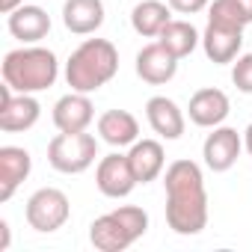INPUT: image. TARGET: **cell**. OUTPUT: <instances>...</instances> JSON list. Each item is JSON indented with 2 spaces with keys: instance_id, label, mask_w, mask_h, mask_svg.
Listing matches in <instances>:
<instances>
[{
  "instance_id": "1",
  "label": "cell",
  "mask_w": 252,
  "mask_h": 252,
  "mask_svg": "<svg viewBox=\"0 0 252 252\" xmlns=\"http://www.w3.org/2000/svg\"><path fill=\"white\" fill-rule=\"evenodd\" d=\"M163 190H166V225L184 237L199 234L208 225V193L199 163L187 158L169 163L163 175Z\"/></svg>"
},
{
  "instance_id": "2",
  "label": "cell",
  "mask_w": 252,
  "mask_h": 252,
  "mask_svg": "<svg viewBox=\"0 0 252 252\" xmlns=\"http://www.w3.org/2000/svg\"><path fill=\"white\" fill-rule=\"evenodd\" d=\"M119 71V51L107 39H86L74 48V54L65 63V80L74 92H98L107 86Z\"/></svg>"
},
{
  "instance_id": "3",
  "label": "cell",
  "mask_w": 252,
  "mask_h": 252,
  "mask_svg": "<svg viewBox=\"0 0 252 252\" xmlns=\"http://www.w3.org/2000/svg\"><path fill=\"white\" fill-rule=\"evenodd\" d=\"M3 83H9L15 92H45L57 83L60 77V63H57V54L48 51V48H39V45H24V48H15L3 57Z\"/></svg>"
},
{
  "instance_id": "4",
  "label": "cell",
  "mask_w": 252,
  "mask_h": 252,
  "mask_svg": "<svg viewBox=\"0 0 252 252\" xmlns=\"http://www.w3.org/2000/svg\"><path fill=\"white\" fill-rule=\"evenodd\" d=\"M149 231V214L137 205H122L89 225V240L98 252H122Z\"/></svg>"
},
{
  "instance_id": "5",
  "label": "cell",
  "mask_w": 252,
  "mask_h": 252,
  "mask_svg": "<svg viewBox=\"0 0 252 252\" xmlns=\"http://www.w3.org/2000/svg\"><path fill=\"white\" fill-rule=\"evenodd\" d=\"M98 158V140L89 131H77V134H65L60 131L51 143H48V163L63 172V175H80L86 172Z\"/></svg>"
},
{
  "instance_id": "6",
  "label": "cell",
  "mask_w": 252,
  "mask_h": 252,
  "mask_svg": "<svg viewBox=\"0 0 252 252\" xmlns=\"http://www.w3.org/2000/svg\"><path fill=\"white\" fill-rule=\"evenodd\" d=\"M24 217H27L30 228H36L42 234H51V231L63 228L68 222V217H71L68 196L63 190H57V187H42L27 199Z\"/></svg>"
},
{
  "instance_id": "7",
  "label": "cell",
  "mask_w": 252,
  "mask_h": 252,
  "mask_svg": "<svg viewBox=\"0 0 252 252\" xmlns=\"http://www.w3.org/2000/svg\"><path fill=\"white\" fill-rule=\"evenodd\" d=\"M42 116V104L30 92H15L9 83L0 86V131L21 134L30 131Z\"/></svg>"
},
{
  "instance_id": "8",
  "label": "cell",
  "mask_w": 252,
  "mask_h": 252,
  "mask_svg": "<svg viewBox=\"0 0 252 252\" xmlns=\"http://www.w3.org/2000/svg\"><path fill=\"white\" fill-rule=\"evenodd\" d=\"M95 184L98 190L107 196V199H125V196H131L134 187L140 184L134 169H131V160L128 155H107L98 160V169H95Z\"/></svg>"
},
{
  "instance_id": "9",
  "label": "cell",
  "mask_w": 252,
  "mask_h": 252,
  "mask_svg": "<svg viewBox=\"0 0 252 252\" xmlns=\"http://www.w3.org/2000/svg\"><path fill=\"white\" fill-rule=\"evenodd\" d=\"M202 48H205V57L217 65L234 63L243 48V27L208 18V27L202 33Z\"/></svg>"
},
{
  "instance_id": "10",
  "label": "cell",
  "mask_w": 252,
  "mask_h": 252,
  "mask_svg": "<svg viewBox=\"0 0 252 252\" xmlns=\"http://www.w3.org/2000/svg\"><path fill=\"white\" fill-rule=\"evenodd\" d=\"M240 149H243V140L234 128H225V125H217V128L208 134L205 146H202V158H205V166L211 172H228L237 158H240Z\"/></svg>"
},
{
  "instance_id": "11",
  "label": "cell",
  "mask_w": 252,
  "mask_h": 252,
  "mask_svg": "<svg viewBox=\"0 0 252 252\" xmlns=\"http://www.w3.org/2000/svg\"><path fill=\"white\" fill-rule=\"evenodd\" d=\"M95 119V107H92V98L86 92H68L63 95L57 104H54V125L57 131H65V134H77V131H89V125Z\"/></svg>"
},
{
  "instance_id": "12",
  "label": "cell",
  "mask_w": 252,
  "mask_h": 252,
  "mask_svg": "<svg viewBox=\"0 0 252 252\" xmlns=\"http://www.w3.org/2000/svg\"><path fill=\"white\" fill-rule=\"evenodd\" d=\"M187 113H190V122L199 125V128H217V125H222L228 119L231 104H228V95L222 89L205 86V89L193 92Z\"/></svg>"
},
{
  "instance_id": "13",
  "label": "cell",
  "mask_w": 252,
  "mask_h": 252,
  "mask_svg": "<svg viewBox=\"0 0 252 252\" xmlns=\"http://www.w3.org/2000/svg\"><path fill=\"white\" fill-rule=\"evenodd\" d=\"M146 119L152 125V131L163 140H178L187 128V119H184L181 107L166 95H155L146 101Z\"/></svg>"
},
{
  "instance_id": "14",
  "label": "cell",
  "mask_w": 252,
  "mask_h": 252,
  "mask_svg": "<svg viewBox=\"0 0 252 252\" xmlns=\"http://www.w3.org/2000/svg\"><path fill=\"white\" fill-rule=\"evenodd\" d=\"M175 71H178V57L169 54L160 42H152L137 54V74L152 86L169 83L175 77Z\"/></svg>"
},
{
  "instance_id": "15",
  "label": "cell",
  "mask_w": 252,
  "mask_h": 252,
  "mask_svg": "<svg viewBox=\"0 0 252 252\" xmlns=\"http://www.w3.org/2000/svg\"><path fill=\"white\" fill-rule=\"evenodd\" d=\"M33 169V158L21 146H3L0 149V202H9L12 193L27 181Z\"/></svg>"
},
{
  "instance_id": "16",
  "label": "cell",
  "mask_w": 252,
  "mask_h": 252,
  "mask_svg": "<svg viewBox=\"0 0 252 252\" xmlns=\"http://www.w3.org/2000/svg\"><path fill=\"white\" fill-rule=\"evenodd\" d=\"M6 27H9V33L18 42L36 45V42H42L51 33V15L42 6H27L24 3V6H18L15 12L6 15Z\"/></svg>"
},
{
  "instance_id": "17",
  "label": "cell",
  "mask_w": 252,
  "mask_h": 252,
  "mask_svg": "<svg viewBox=\"0 0 252 252\" xmlns=\"http://www.w3.org/2000/svg\"><path fill=\"white\" fill-rule=\"evenodd\" d=\"M98 134L113 149L134 146L140 140V122L128 110H107V113L98 116Z\"/></svg>"
},
{
  "instance_id": "18",
  "label": "cell",
  "mask_w": 252,
  "mask_h": 252,
  "mask_svg": "<svg viewBox=\"0 0 252 252\" xmlns=\"http://www.w3.org/2000/svg\"><path fill=\"white\" fill-rule=\"evenodd\" d=\"M63 24L74 36H92L104 24V0H65Z\"/></svg>"
},
{
  "instance_id": "19",
  "label": "cell",
  "mask_w": 252,
  "mask_h": 252,
  "mask_svg": "<svg viewBox=\"0 0 252 252\" xmlns=\"http://www.w3.org/2000/svg\"><path fill=\"white\" fill-rule=\"evenodd\" d=\"M128 160H131V169H134L137 181L149 184V181L160 178V172L166 166V152L158 140H137L128 152Z\"/></svg>"
},
{
  "instance_id": "20",
  "label": "cell",
  "mask_w": 252,
  "mask_h": 252,
  "mask_svg": "<svg viewBox=\"0 0 252 252\" xmlns=\"http://www.w3.org/2000/svg\"><path fill=\"white\" fill-rule=\"evenodd\" d=\"M169 21H172V6L163 0H143L131 12V27L146 39H158Z\"/></svg>"
},
{
  "instance_id": "21",
  "label": "cell",
  "mask_w": 252,
  "mask_h": 252,
  "mask_svg": "<svg viewBox=\"0 0 252 252\" xmlns=\"http://www.w3.org/2000/svg\"><path fill=\"white\" fill-rule=\"evenodd\" d=\"M158 42H160L169 54H175L178 60H184V57H190V54L196 51V45H202V33H199L190 21H175V18H172V21L160 30Z\"/></svg>"
},
{
  "instance_id": "22",
  "label": "cell",
  "mask_w": 252,
  "mask_h": 252,
  "mask_svg": "<svg viewBox=\"0 0 252 252\" xmlns=\"http://www.w3.org/2000/svg\"><path fill=\"white\" fill-rule=\"evenodd\" d=\"M231 80L240 92L252 95V54H240L231 65Z\"/></svg>"
},
{
  "instance_id": "23",
  "label": "cell",
  "mask_w": 252,
  "mask_h": 252,
  "mask_svg": "<svg viewBox=\"0 0 252 252\" xmlns=\"http://www.w3.org/2000/svg\"><path fill=\"white\" fill-rule=\"evenodd\" d=\"M166 3L175 12H181V15H196V12H202V9L211 6V0H166Z\"/></svg>"
},
{
  "instance_id": "24",
  "label": "cell",
  "mask_w": 252,
  "mask_h": 252,
  "mask_svg": "<svg viewBox=\"0 0 252 252\" xmlns=\"http://www.w3.org/2000/svg\"><path fill=\"white\" fill-rule=\"evenodd\" d=\"M6 249H9V222L0 220V252H6Z\"/></svg>"
},
{
  "instance_id": "25",
  "label": "cell",
  "mask_w": 252,
  "mask_h": 252,
  "mask_svg": "<svg viewBox=\"0 0 252 252\" xmlns=\"http://www.w3.org/2000/svg\"><path fill=\"white\" fill-rule=\"evenodd\" d=\"M18 6H24V0H0V12H3V15L15 12Z\"/></svg>"
},
{
  "instance_id": "26",
  "label": "cell",
  "mask_w": 252,
  "mask_h": 252,
  "mask_svg": "<svg viewBox=\"0 0 252 252\" xmlns=\"http://www.w3.org/2000/svg\"><path fill=\"white\" fill-rule=\"evenodd\" d=\"M234 3H237V9L243 12L246 24H252V0H234Z\"/></svg>"
},
{
  "instance_id": "27",
  "label": "cell",
  "mask_w": 252,
  "mask_h": 252,
  "mask_svg": "<svg viewBox=\"0 0 252 252\" xmlns=\"http://www.w3.org/2000/svg\"><path fill=\"white\" fill-rule=\"evenodd\" d=\"M243 146H246V152L252 155V125H249V128L243 131Z\"/></svg>"
}]
</instances>
